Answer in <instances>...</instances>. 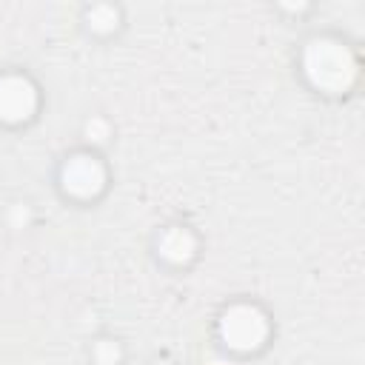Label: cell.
I'll return each mask as SVG.
<instances>
[{"label":"cell","instance_id":"277c9868","mask_svg":"<svg viewBox=\"0 0 365 365\" xmlns=\"http://www.w3.org/2000/svg\"><path fill=\"white\" fill-rule=\"evenodd\" d=\"M37 108V88L23 74H3L0 77V120L3 123H23Z\"/></svg>","mask_w":365,"mask_h":365},{"label":"cell","instance_id":"9c48e42d","mask_svg":"<svg viewBox=\"0 0 365 365\" xmlns=\"http://www.w3.org/2000/svg\"><path fill=\"white\" fill-rule=\"evenodd\" d=\"M154 365H168V362H154Z\"/></svg>","mask_w":365,"mask_h":365},{"label":"cell","instance_id":"52a82bcc","mask_svg":"<svg viewBox=\"0 0 365 365\" xmlns=\"http://www.w3.org/2000/svg\"><path fill=\"white\" fill-rule=\"evenodd\" d=\"M94 356H97L100 365H114V362L120 359V348H117V342H111V339H100V342L94 345Z\"/></svg>","mask_w":365,"mask_h":365},{"label":"cell","instance_id":"3957f363","mask_svg":"<svg viewBox=\"0 0 365 365\" xmlns=\"http://www.w3.org/2000/svg\"><path fill=\"white\" fill-rule=\"evenodd\" d=\"M60 182L71 197H97L106 185V165L94 154H71L60 168Z\"/></svg>","mask_w":365,"mask_h":365},{"label":"cell","instance_id":"5b68a950","mask_svg":"<svg viewBox=\"0 0 365 365\" xmlns=\"http://www.w3.org/2000/svg\"><path fill=\"white\" fill-rule=\"evenodd\" d=\"M160 257H165L168 262H188L197 251V240L188 228H180V225H171L160 234Z\"/></svg>","mask_w":365,"mask_h":365},{"label":"cell","instance_id":"7a4b0ae2","mask_svg":"<svg viewBox=\"0 0 365 365\" xmlns=\"http://www.w3.org/2000/svg\"><path fill=\"white\" fill-rule=\"evenodd\" d=\"M220 336L234 351H254L268 336V319L257 305L237 302L220 319Z\"/></svg>","mask_w":365,"mask_h":365},{"label":"cell","instance_id":"8992f818","mask_svg":"<svg viewBox=\"0 0 365 365\" xmlns=\"http://www.w3.org/2000/svg\"><path fill=\"white\" fill-rule=\"evenodd\" d=\"M86 20H88V26L94 31H111L117 26V20H120V11L114 6H108V3H100V6H91L88 9Z\"/></svg>","mask_w":365,"mask_h":365},{"label":"cell","instance_id":"6da1fadb","mask_svg":"<svg viewBox=\"0 0 365 365\" xmlns=\"http://www.w3.org/2000/svg\"><path fill=\"white\" fill-rule=\"evenodd\" d=\"M302 71L319 91L339 94L356 80V57L339 37H314L302 51Z\"/></svg>","mask_w":365,"mask_h":365},{"label":"cell","instance_id":"ba28073f","mask_svg":"<svg viewBox=\"0 0 365 365\" xmlns=\"http://www.w3.org/2000/svg\"><path fill=\"white\" fill-rule=\"evenodd\" d=\"M86 134H88V140H94V143H103V140L108 137V123H106L103 117H94V120L86 125Z\"/></svg>","mask_w":365,"mask_h":365}]
</instances>
